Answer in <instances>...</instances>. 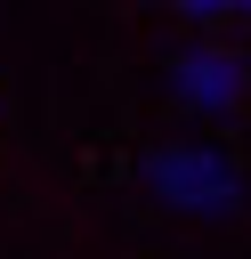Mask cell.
Instances as JSON below:
<instances>
[{
    "mask_svg": "<svg viewBox=\"0 0 251 259\" xmlns=\"http://www.w3.org/2000/svg\"><path fill=\"white\" fill-rule=\"evenodd\" d=\"M146 186H154V202L194 210V219L243 202V170H235L219 146H154V154H146Z\"/></svg>",
    "mask_w": 251,
    "mask_h": 259,
    "instance_id": "1",
    "label": "cell"
},
{
    "mask_svg": "<svg viewBox=\"0 0 251 259\" xmlns=\"http://www.w3.org/2000/svg\"><path fill=\"white\" fill-rule=\"evenodd\" d=\"M170 89H178V105H194V113H235L243 89H251V57L227 49V40H194V49L170 57Z\"/></svg>",
    "mask_w": 251,
    "mask_h": 259,
    "instance_id": "2",
    "label": "cell"
},
{
    "mask_svg": "<svg viewBox=\"0 0 251 259\" xmlns=\"http://www.w3.org/2000/svg\"><path fill=\"white\" fill-rule=\"evenodd\" d=\"M170 8H178V16H194V24H219V16H227V0H170Z\"/></svg>",
    "mask_w": 251,
    "mask_h": 259,
    "instance_id": "3",
    "label": "cell"
},
{
    "mask_svg": "<svg viewBox=\"0 0 251 259\" xmlns=\"http://www.w3.org/2000/svg\"><path fill=\"white\" fill-rule=\"evenodd\" d=\"M227 16H251V0H227Z\"/></svg>",
    "mask_w": 251,
    "mask_h": 259,
    "instance_id": "4",
    "label": "cell"
}]
</instances>
